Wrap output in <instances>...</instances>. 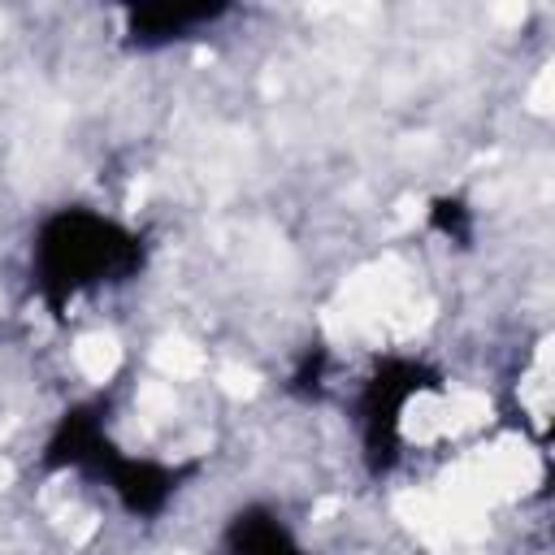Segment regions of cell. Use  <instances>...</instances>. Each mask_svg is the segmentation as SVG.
<instances>
[{
	"label": "cell",
	"mask_w": 555,
	"mask_h": 555,
	"mask_svg": "<svg viewBox=\"0 0 555 555\" xmlns=\"http://www.w3.org/2000/svg\"><path fill=\"white\" fill-rule=\"evenodd\" d=\"M126 234L113 221L87 217V212H65L43 230L39 243V264H43V282L56 295H78L82 286L104 282L100 273L121 264L126 256Z\"/></svg>",
	"instance_id": "obj_1"
},
{
	"label": "cell",
	"mask_w": 555,
	"mask_h": 555,
	"mask_svg": "<svg viewBox=\"0 0 555 555\" xmlns=\"http://www.w3.org/2000/svg\"><path fill=\"white\" fill-rule=\"evenodd\" d=\"M230 542H234V555H299L291 533L273 516H260V512H247V520L238 516Z\"/></svg>",
	"instance_id": "obj_2"
}]
</instances>
